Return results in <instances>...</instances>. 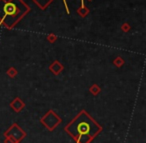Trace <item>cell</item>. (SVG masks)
I'll list each match as a JSON object with an SVG mask.
<instances>
[{
	"mask_svg": "<svg viewBox=\"0 0 146 143\" xmlns=\"http://www.w3.org/2000/svg\"><path fill=\"white\" fill-rule=\"evenodd\" d=\"M65 130L78 143H88L100 132L101 127L85 111H82L69 123Z\"/></svg>",
	"mask_w": 146,
	"mask_h": 143,
	"instance_id": "1",
	"label": "cell"
},
{
	"mask_svg": "<svg viewBox=\"0 0 146 143\" xmlns=\"http://www.w3.org/2000/svg\"><path fill=\"white\" fill-rule=\"evenodd\" d=\"M30 11V7L22 0H0V23L11 29Z\"/></svg>",
	"mask_w": 146,
	"mask_h": 143,
	"instance_id": "2",
	"label": "cell"
},
{
	"mask_svg": "<svg viewBox=\"0 0 146 143\" xmlns=\"http://www.w3.org/2000/svg\"><path fill=\"white\" fill-rule=\"evenodd\" d=\"M55 116H56V115L54 114L53 111H49V112L41 119V122L44 123V124L48 127V129H53L58 124V123H56V122H53V118H54Z\"/></svg>",
	"mask_w": 146,
	"mask_h": 143,
	"instance_id": "3",
	"label": "cell"
},
{
	"mask_svg": "<svg viewBox=\"0 0 146 143\" xmlns=\"http://www.w3.org/2000/svg\"><path fill=\"white\" fill-rule=\"evenodd\" d=\"M32 1L41 9V10H45V9L53 2V0H32Z\"/></svg>",
	"mask_w": 146,
	"mask_h": 143,
	"instance_id": "4",
	"label": "cell"
},
{
	"mask_svg": "<svg viewBox=\"0 0 146 143\" xmlns=\"http://www.w3.org/2000/svg\"><path fill=\"white\" fill-rule=\"evenodd\" d=\"M49 69H50V70L52 71L55 75H57L63 70V66L60 62H58V61H54V62L51 64V66H49Z\"/></svg>",
	"mask_w": 146,
	"mask_h": 143,
	"instance_id": "5",
	"label": "cell"
},
{
	"mask_svg": "<svg viewBox=\"0 0 146 143\" xmlns=\"http://www.w3.org/2000/svg\"><path fill=\"white\" fill-rule=\"evenodd\" d=\"M11 107H12L16 112H19V111L24 107V103H23L19 98H15L14 101L11 103Z\"/></svg>",
	"mask_w": 146,
	"mask_h": 143,
	"instance_id": "6",
	"label": "cell"
},
{
	"mask_svg": "<svg viewBox=\"0 0 146 143\" xmlns=\"http://www.w3.org/2000/svg\"><path fill=\"white\" fill-rule=\"evenodd\" d=\"M89 12H90V10L85 6V5H84V6H81L80 8L77 9L78 15H79V16H81V17H83V18L87 16V15L89 14Z\"/></svg>",
	"mask_w": 146,
	"mask_h": 143,
	"instance_id": "7",
	"label": "cell"
},
{
	"mask_svg": "<svg viewBox=\"0 0 146 143\" xmlns=\"http://www.w3.org/2000/svg\"><path fill=\"white\" fill-rule=\"evenodd\" d=\"M90 92L91 93H93L94 95H96V94H98V93L100 92V88H99V86L98 85H96V84H94V85H92L91 87H90Z\"/></svg>",
	"mask_w": 146,
	"mask_h": 143,
	"instance_id": "8",
	"label": "cell"
},
{
	"mask_svg": "<svg viewBox=\"0 0 146 143\" xmlns=\"http://www.w3.org/2000/svg\"><path fill=\"white\" fill-rule=\"evenodd\" d=\"M113 63H114V64H115L117 67H120V66H122V65H123L124 60L121 58V57H119V56H118V57H116V58L113 60Z\"/></svg>",
	"mask_w": 146,
	"mask_h": 143,
	"instance_id": "9",
	"label": "cell"
},
{
	"mask_svg": "<svg viewBox=\"0 0 146 143\" xmlns=\"http://www.w3.org/2000/svg\"><path fill=\"white\" fill-rule=\"evenodd\" d=\"M7 74H8L10 77H14V76H16V74H17L16 69L13 68V67H11V68H10V69H8V71H7Z\"/></svg>",
	"mask_w": 146,
	"mask_h": 143,
	"instance_id": "10",
	"label": "cell"
},
{
	"mask_svg": "<svg viewBox=\"0 0 146 143\" xmlns=\"http://www.w3.org/2000/svg\"><path fill=\"white\" fill-rule=\"evenodd\" d=\"M130 29H131L130 24H128V23H124V24H122L121 30L123 31V32H128V31H130Z\"/></svg>",
	"mask_w": 146,
	"mask_h": 143,
	"instance_id": "11",
	"label": "cell"
},
{
	"mask_svg": "<svg viewBox=\"0 0 146 143\" xmlns=\"http://www.w3.org/2000/svg\"><path fill=\"white\" fill-rule=\"evenodd\" d=\"M47 40H48L50 43H54L55 41L57 40V36L54 34H50V35H48V37H47Z\"/></svg>",
	"mask_w": 146,
	"mask_h": 143,
	"instance_id": "12",
	"label": "cell"
},
{
	"mask_svg": "<svg viewBox=\"0 0 146 143\" xmlns=\"http://www.w3.org/2000/svg\"><path fill=\"white\" fill-rule=\"evenodd\" d=\"M81 6H84V0H81Z\"/></svg>",
	"mask_w": 146,
	"mask_h": 143,
	"instance_id": "13",
	"label": "cell"
},
{
	"mask_svg": "<svg viewBox=\"0 0 146 143\" xmlns=\"http://www.w3.org/2000/svg\"><path fill=\"white\" fill-rule=\"evenodd\" d=\"M3 1H10V0H3Z\"/></svg>",
	"mask_w": 146,
	"mask_h": 143,
	"instance_id": "14",
	"label": "cell"
},
{
	"mask_svg": "<svg viewBox=\"0 0 146 143\" xmlns=\"http://www.w3.org/2000/svg\"><path fill=\"white\" fill-rule=\"evenodd\" d=\"M1 25H2V24H1V23H0V26H1Z\"/></svg>",
	"mask_w": 146,
	"mask_h": 143,
	"instance_id": "15",
	"label": "cell"
},
{
	"mask_svg": "<svg viewBox=\"0 0 146 143\" xmlns=\"http://www.w3.org/2000/svg\"><path fill=\"white\" fill-rule=\"evenodd\" d=\"M88 1H92V0H88Z\"/></svg>",
	"mask_w": 146,
	"mask_h": 143,
	"instance_id": "16",
	"label": "cell"
}]
</instances>
